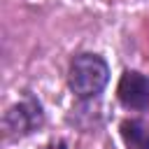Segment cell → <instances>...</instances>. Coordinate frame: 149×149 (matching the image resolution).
I'll return each mask as SVG.
<instances>
[{
  "instance_id": "cell-1",
  "label": "cell",
  "mask_w": 149,
  "mask_h": 149,
  "mask_svg": "<svg viewBox=\"0 0 149 149\" xmlns=\"http://www.w3.org/2000/svg\"><path fill=\"white\" fill-rule=\"evenodd\" d=\"M107 79H109V68L95 54H79L70 63L68 84H70V88L77 98L98 95L107 86Z\"/></svg>"
},
{
  "instance_id": "cell-2",
  "label": "cell",
  "mask_w": 149,
  "mask_h": 149,
  "mask_svg": "<svg viewBox=\"0 0 149 149\" xmlns=\"http://www.w3.org/2000/svg\"><path fill=\"white\" fill-rule=\"evenodd\" d=\"M5 128L14 135H28L33 133L37 126H42L44 121V114H42V105L33 98V95H26L23 100H19V105L9 107L5 112Z\"/></svg>"
},
{
  "instance_id": "cell-3",
  "label": "cell",
  "mask_w": 149,
  "mask_h": 149,
  "mask_svg": "<svg viewBox=\"0 0 149 149\" xmlns=\"http://www.w3.org/2000/svg\"><path fill=\"white\" fill-rule=\"evenodd\" d=\"M116 95L128 109H144L149 105V77L140 72H123L116 86Z\"/></svg>"
},
{
  "instance_id": "cell-4",
  "label": "cell",
  "mask_w": 149,
  "mask_h": 149,
  "mask_svg": "<svg viewBox=\"0 0 149 149\" xmlns=\"http://www.w3.org/2000/svg\"><path fill=\"white\" fill-rule=\"evenodd\" d=\"M121 137L128 149H149V130L135 119L121 123Z\"/></svg>"
},
{
  "instance_id": "cell-5",
  "label": "cell",
  "mask_w": 149,
  "mask_h": 149,
  "mask_svg": "<svg viewBox=\"0 0 149 149\" xmlns=\"http://www.w3.org/2000/svg\"><path fill=\"white\" fill-rule=\"evenodd\" d=\"M44 149H68V147H65V142H51V144H47Z\"/></svg>"
}]
</instances>
